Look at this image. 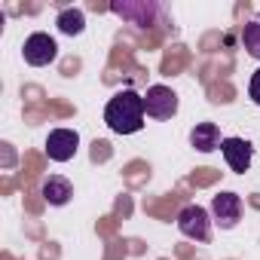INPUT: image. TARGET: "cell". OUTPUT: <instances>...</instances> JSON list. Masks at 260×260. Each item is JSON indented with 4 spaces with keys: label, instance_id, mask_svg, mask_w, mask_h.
Masks as SVG:
<instances>
[{
    "label": "cell",
    "instance_id": "4fadbf2b",
    "mask_svg": "<svg viewBox=\"0 0 260 260\" xmlns=\"http://www.w3.org/2000/svg\"><path fill=\"white\" fill-rule=\"evenodd\" d=\"M248 95H251V101H254V104H260V68L251 74V83H248Z\"/></svg>",
    "mask_w": 260,
    "mask_h": 260
},
{
    "label": "cell",
    "instance_id": "9c48e42d",
    "mask_svg": "<svg viewBox=\"0 0 260 260\" xmlns=\"http://www.w3.org/2000/svg\"><path fill=\"white\" fill-rule=\"evenodd\" d=\"M190 144H193L199 153H211V150H217V147L223 144L220 128H217L214 122H196V128L190 132Z\"/></svg>",
    "mask_w": 260,
    "mask_h": 260
},
{
    "label": "cell",
    "instance_id": "52a82bcc",
    "mask_svg": "<svg viewBox=\"0 0 260 260\" xmlns=\"http://www.w3.org/2000/svg\"><path fill=\"white\" fill-rule=\"evenodd\" d=\"M211 214H214V220H217L223 230H233V226L239 223V217H242V199H239L236 193H220V196H214V202H211Z\"/></svg>",
    "mask_w": 260,
    "mask_h": 260
},
{
    "label": "cell",
    "instance_id": "7a4b0ae2",
    "mask_svg": "<svg viewBox=\"0 0 260 260\" xmlns=\"http://www.w3.org/2000/svg\"><path fill=\"white\" fill-rule=\"evenodd\" d=\"M178 230L193 239V242H208L211 239V220L202 205H184L178 214Z\"/></svg>",
    "mask_w": 260,
    "mask_h": 260
},
{
    "label": "cell",
    "instance_id": "6da1fadb",
    "mask_svg": "<svg viewBox=\"0 0 260 260\" xmlns=\"http://www.w3.org/2000/svg\"><path fill=\"white\" fill-rule=\"evenodd\" d=\"M104 122H107L110 132H116V135L141 132V125H144V95H138L132 89L116 92L107 101V107H104Z\"/></svg>",
    "mask_w": 260,
    "mask_h": 260
},
{
    "label": "cell",
    "instance_id": "8fae6325",
    "mask_svg": "<svg viewBox=\"0 0 260 260\" xmlns=\"http://www.w3.org/2000/svg\"><path fill=\"white\" fill-rule=\"evenodd\" d=\"M58 31L61 34H68V37H77V34H83V28H86V16L80 13V10H64L61 16H58Z\"/></svg>",
    "mask_w": 260,
    "mask_h": 260
},
{
    "label": "cell",
    "instance_id": "5b68a950",
    "mask_svg": "<svg viewBox=\"0 0 260 260\" xmlns=\"http://www.w3.org/2000/svg\"><path fill=\"white\" fill-rule=\"evenodd\" d=\"M77 147H80V135L74 132V128H52L49 138H46V153H49V159H55V162L74 159Z\"/></svg>",
    "mask_w": 260,
    "mask_h": 260
},
{
    "label": "cell",
    "instance_id": "7c38bea8",
    "mask_svg": "<svg viewBox=\"0 0 260 260\" xmlns=\"http://www.w3.org/2000/svg\"><path fill=\"white\" fill-rule=\"evenodd\" d=\"M242 43H245L248 55L260 61V16H257V19H251V22L242 28Z\"/></svg>",
    "mask_w": 260,
    "mask_h": 260
},
{
    "label": "cell",
    "instance_id": "277c9868",
    "mask_svg": "<svg viewBox=\"0 0 260 260\" xmlns=\"http://www.w3.org/2000/svg\"><path fill=\"white\" fill-rule=\"evenodd\" d=\"M25 61L28 64H34V68H46V64H52L55 61V55H58V43L49 37V34H43V31H37V34H31L28 40H25Z\"/></svg>",
    "mask_w": 260,
    "mask_h": 260
},
{
    "label": "cell",
    "instance_id": "ba28073f",
    "mask_svg": "<svg viewBox=\"0 0 260 260\" xmlns=\"http://www.w3.org/2000/svg\"><path fill=\"white\" fill-rule=\"evenodd\" d=\"M110 10L122 19H128L132 25H141L147 28L153 16H159V7L156 4H110Z\"/></svg>",
    "mask_w": 260,
    "mask_h": 260
},
{
    "label": "cell",
    "instance_id": "30bf717a",
    "mask_svg": "<svg viewBox=\"0 0 260 260\" xmlns=\"http://www.w3.org/2000/svg\"><path fill=\"white\" fill-rule=\"evenodd\" d=\"M40 193H43V199H46L49 205H68L71 196H74V187H71L68 178H61V175H49V178L43 181Z\"/></svg>",
    "mask_w": 260,
    "mask_h": 260
},
{
    "label": "cell",
    "instance_id": "3957f363",
    "mask_svg": "<svg viewBox=\"0 0 260 260\" xmlns=\"http://www.w3.org/2000/svg\"><path fill=\"white\" fill-rule=\"evenodd\" d=\"M144 113L153 119H172L178 113V95L169 86H150L144 95Z\"/></svg>",
    "mask_w": 260,
    "mask_h": 260
},
{
    "label": "cell",
    "instance_id": "8992f818",
    "mask_svg": "<svg viewBox=\"0 0 260 260\" xmlns=\"http://www.w3.org/2000/svg\"><path fill=\"white\" fill-rule=\"evenodd\" d=\"M220 150H223V159H226V166L233 169V172H248L251 169V159H254V147L245 141V138H223V144H220Z\"/></svg>",
    "mask_w": 260,
    "mask_h": 260
}]
</instances>
